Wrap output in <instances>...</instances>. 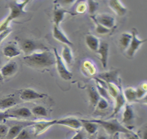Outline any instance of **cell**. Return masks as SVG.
<instances>
[{
  "label": "cell",
  "instance_id": "cell-44",
  "mask_svg": "<svg viewBox=\"0 0 147 139\" xmlns=\"http://www.w3.org/2000/svg\"><path fill=\"white\" fill-rule=\"evenodd\" d=\"M87 139H96V138H95V137L92 136V137H90V138H87Z\"/></svg>",
  "mask_w": 147,
  "mask_h": 139
},
{
  "label": "cell",
  "instance_id": "cell-39",
  "mask_svg": "<svg viewBox=\"0 0 147 139\" xmlns=\"http://www.w3.org/2000/svg\"><path fill=\"white\" fill-rule=\"evenodd\" d=\"M8 118H10V116L8 114L7 112H0V123L4 121L6 119Z\"/></svg>",
  "mask_w": 147,
  "mask_h": 139
},
{
  "label": "cell",
  "instance_id": "cell-34",
  "mask_svg": "<svg viewBox=\"0 0 147 139\" xmlns=\"http://www.w3.org/2000/svg\"><path fill=\"white\" fill-rule=\"evenodd\" d=\"M96 106H98V108L99 109L105 110L108 108L109 103L106 100L100 97V98L99 99V100L98 101V102L96 104Z\"/></svg>",
  "mask_w": 147,
  "mask_h": 139
},
{
  "label": "cell",
  "instance_id": "cell-45",
  "mask_svg": "<svg viewBox=\"0 0 147 139\" xmlns=\"http://www.w3.org/2000/svg\"><path fill=\"white\" fill-rule=\"evenodd\" d=\"M1 64H2V60H1V56H0V66H1Z\"/></svg>",
  "mask_w": 147,
  "mask_h": 139
},
{
  "label": "cell",
  "instance_id": "cell-40",
  "mask_svg": "<svg viewBox=\"0 0 147 139\" xmlns=\"http://www.w3.org/2000/svg\"><path fill=\"white\" fill-rule=\"evenodd\" d=\"M113 139H121L119 137V133H117L113 135Z\"/></svg>",
  "mask_w": 147,
  "mask_h": 139
},
{
  "label": "cell",
  "instance_id": "cell-1",
  "mask_svg": "<svg viewBox=\"0 0 147 139\" xmlns=\"http://www.w3.org/2000/svg\"><path fill=\"white\" fill-rule=\"evenodd\" d=\"M23 61L27 65L37 69L48 67L56 63L54 53L47 50L26 55L23 57Z\"/></svg>",
  "mask_w": 147,
  "mask_h": 139
},
{
  "label": "cell",
  "instance_id": "cell-21",
  "mask_svg": "<svg viewBox=\"0 0 147 139\" xmlns=\"http://www.w3.org/2000/svg\"><path fill=\"white\" fill-rule=\"evenodd\" d=\"M85 40L86 45L90 50L95 51L98 50L100 42L96 37L89 34L86 35Z\"/></svg>",
  "mask_w": 147,
  "mask_h": 139
},
{
  "label": "cell",
  "instance_id": "cell-13",
  "mask_svg": "<svg viewBox=\"0 0 147 139\" xmlns=\"http://www.w3.org/2000/svg\"><path fill=\"white\" fill-rule=\"evenodd\" d=\"M53 36L54 38L59 42L65 44V45L72 46L73 44L71 41L66 37V35L63 33V31L60 29L59 26L56 25L53 26Z\"/></svg>",
  "mask_w": 147,
  "mask_h": 139
},
{
  "label": "cell",
  "instance_id": "cell-17",
  "mask_svg": "<svg viewBox=\"0 0 147 139\" xmlns=\"http://www.w3.org/2000/svg\"><path fill=\"white\" fill-rule=\"evenodd\" d=\"M110 7L118 16H123L126 12V9L122 5L120 1L117 0H111L109 1Z\"/></svg>",
  "mask_w": 147,
  "mask_h": 139
},
{
  "label": "cell",
  "instance_id": "cell-36",
  "mask_svg": "<svg viewBox=\"0 0 147 139\" xmlns=\"http://www.w3.org/2000/svg\"><path fill=\"white\" fill-rule=\"evenodd\" d=\"M71 139H86V137L83 131L79 130Z\"/></svg>",
  "mask_w": 147,
  "mask_h": 139
},
{
  "label": "cell",
  "instance_id": "cell-20",
  "mask_svg": "<svg viewBox=\"0 0 147 139\" xmlns=\"http://www.w3.org/2000/svg\"><path fill=\"white\" fill-rule=\"evenodd\" d=\"M82 126L84 129V130L90 134H94L98 128V125L96 123L90 121L89 120H80Z\"/></svg>",
  "mask_w": 147,
  "mask_h": 139
},
{
  "label": "cell",
  "instance_id": "cell-27",
  "mask_svg": "<svg viewBox=\"0 0 147 139\" xmlns=\"http://www.w3.org/2000/svg\"><path fill=\"white\" fill-rule=\"evenodd\" d=\"M17 101L13 97H7L0 100V108L1 109H5L9 108L16 105Z\"/></svg>",
  "mask_w": 147,
  "mask_h": 139
},
{
  "label": "cell",
  "instance_id": "cell-33",
  "mask_svg": "<svg viewBox=\"0 0 147 139\" xmlns=\"http://www.w3.org/2000/svg\"><path fill=\"white\" fill-rule=\"evenodd\" d=\"M136 90V96H137V99H141L142 98L146 93V84L142 85L139 88H138Z\"/></svg>",
  "mask_w": 147,
  "mask_h": 139
},
{
  "label": "cell",
  "instance_id": "cell-22",
  "mask_svg": "<svg viewBox=\"0 0 147 139\" xmlns=\"http://www.w3.org/2000/svg\"><path fill=\"white\" fill-rule=\"evenodd\" d=\"M131 39V34H129L128 33H122L119 40L120 47L123 50H127L130 45Z\"/></svg>",
  "mask_w": 147,
  "mask_h": 139
},
{
  "label": "cell",
  "instance_id": "cell-30",
  "mask_svg": "<svg viewBox=\"0 0 147 139\" xmlns=\"http://www.w3.org/2000/svg\"><path fill=\"white\" fill-rule=\"evenodd\" d=\"M14 139H32V136L29 129L25 128Z\"/></svg>",
  "mask_w": 147,
  "mask_h": 139
},
{
  "label": "cell",
  "instance_id": "cell-46",
  "mask_svg": "<svg viewBox=\"0 0 147 139\" xmlns=\"http://www.w3.org/2000/svg\"><path fill=\"white\" fill-rule=\"evenodd\" d=\"M0 110H1V108H0Z\"/></svg>",
  "mask_w": 147,
  "mask_h": 139
},
{
  "label": "cell",
  "instance_id": "cell-42",
  "mask_svg": "<svg viewBox=\"0 0 147 139\" xmlns=\"http://www.w3.org/2000/svg\"><path fill=\"white\" fill-rule=\"evenodd\" d=\"M80 7H83H83H86V5H84V6H83V4H80ZM80 8L81 9L79 10V12H83V11H84V10L82 9V7H78V9H80Z\"/></svg>",
  "mask_w": 147,
  "mask_h": 139
},
{
  "label": "cell",
  "instance_id": "cell-12",
  "mask_svg": "<svg viewBox=\"0 0 147 139\" xmlns=\"http://www.w3.org/2000/svg\"><path fill=\"white\" fill-rule=\"evenodd\" d=\"M11 118H29L32 116L31 110L26 107H21L16 109L7 112Z\"/></svg>",
  "mask_w": 147,
  "mask_h": 139
},
{
  "label": "cell",
  "instance_id": "cell-9",
  "mask_svg": "<svg viewBox=\"0 0 147 139\" xmlns=\"http://www.w3.org/2000/svg\"><path fill=\"white\" fill-rule=\"evenodd\" d=\"M34 122H22L20 124H17L11 126L8 130L7 134L5 137L6 139H14L20 132L25 128H26L28 126L33 125Z\"/></svg>",
  "mask_w": 147,
  "mask_h": 139
},
{
  "label": "cell",
  "instance_id": "cell-7",
  "mask_svg": "<svg viewBox=\"0 0 147 139\" xmlns=\"http://www.w3.org/2000/svg\"><path fill=\"white\" fill-rule=\"evenodd\" d=\"M92 18L95 19L99 24L110 29L114 27L115 25V18L113 16L109 14H102L97 15L95 17L92 15Z\"/></svg>",
  "mask_w": 147,
  "mask_h": 139
},
{
  "label": "cell",
  "instance_id": "cell-18",
  "mask_svg": "<svg viewBox=\"0 0 147 139\" xmlns=\"http://www.w3.org/2000/svg\"><path fill=\"white\" fill-rule=\"evenodd\" d=\"M115 104L112 114L110 116L109 118H112L114 117L121 110L122 108L125 106L126 103V100L123 95V93L121 92H119L118 96L115 98Z\"/></svg>",
  "mask_w": 147,
  "mask_h": 139
},
{
  "label": "cell",
  "instance_id": "cell-3",
  "mask_svg": "<svg viewBox=\"0 0 147 139\" xmlns=\"http://www.w3.org/2000/svg\"><path fill=\"white\" fill-rule=\"evenodd\" d=\"M53 53L55 56L56 59V65L57 72L59 76L63 80L65 81H68L71 79L72 77V73L69 72L67 68L66 67L64 61L62 59L61 56L59 55L58 51L56 48H53Z\"/></svg>",
  "mask_w": 147,
  "mask_h": 139
},
{
  "label": "cell",
  "instance_id": "cell-6",
  "mask_svg": "<svg viewBox=\"0 0 147 139\" xmlns=\"http://www.w3.org/2000/svg\"><path fill=\"white\" fill-rule=\"evenodd\" d=\"M46 96L47 95L45 94L37 92L32 89H25L22 90L20 95V98L26 101L43 98Z\"/></svg>",
  "mask_w": 147,
  "mask_h": 139
},
{
  "label": "cell",
  "instance_id": "cell-25",
  "mask_svg": "<svg viewBox=\"0 0 147 139\" xmlns=\"http://www.w3.org/2000/svg\"><path fill=\"white\" fill-rule=\"evenodd\" d=\"M126 101L131 102L137 100L136 96V90L133 88H126L123 91V94Z\"/></svg>",
  "mask_w": 147,
  "mask_h": 139
},
{
  "label": "cell",
  "instance_id": "cell-41",
  "mask_svg": "<svg viewBox=\"0 0 147 139\" xmlns=\"http://www.w3.org/2000/svg\"><path fill=\"white\" fill-rule=\"evenodd\" d=\"M96 139H108V138L103 135H100V136H99Z\"/></svg>",
  "mask_w": 147,
  "mask_h": 139
},
{
  "label": "cell",
  "instance_id": "cell-32",
  "mask_svg": "<svg viewBox=\"0 0 147 139\" xmlns=\"http://www.w3.org/2000/svg\"><path fill=\"white\" fill-rule=\"evenodd\" d=\"M87 5L88 7V12L90 14H91L92 15H93L95 11L96 10L98 4L97 2L92 1V0H88L87 1Z\"/></svg>",
  "mask_w": 147,
  "mask_h": 139
},
{
  "label": "cell",
  "instance_id": "cell-38",
  "mask_svg": "<svg viewBox=\"0 0 147 139\" xmlns=\"http://www.w3.org/2000/svg\"><path fill=\"white\" fill-rule=\"evenodd\" d=\"M126 138L125 139H141L138 134L134 133L131 132L130 133H128L126 134Z\"/></svg>",
  "mask_w": 147,
  "mask_h": 139
},
{
  "label": "cell",
  "instance_id": "cell-10",
  "mask_svg": "<svg viewBox=\"0 0 147 139\" xmlns=\"http://www.w3.org/2000/svg\"><path fill=\"white\" fill-rule=\"evenodd\" d=\"M96 53L99 55V58L103 67H106L109 55V44L105 41L100 42L99 47Z\"/></svg>",
  "mask_w": 147,
  "mask_h": 139
},
{
  "label": "cell",
  "instance_id": "cell-2",
  "mask_svg": "<svg viewBox=\"0 0 147 139\" xmlns=\"http://www.w3.org/2000/svg\"><path fill=\"white\" fill-rule=\"evenodd\" d=\"M89 120L91 122L97 124L98 125H100L110 135L113 136L114 134L117 133H122L126 134L132 132L129 128L122 125L117 119L109 120L93 119Z\"/></svg>",
  "mask_w": 147,
  "mask_h": 139
},
{
  "label": "cell",
  "instance_id": "cell-37",
  "mask_svg": "<svg viewBox=\"0 0 147 139\" xmlns=\"http://www.w3.org/2000/svg\"><path fill=\"white\" fill-rule=\"evenodd\" d=\"M11 31V30L9 28H7L5 30L2 31L0 33V44L2 42V41L3 40L4 38H5Z\"/></svg>",
  "mask_w": 147,
  "mask_h": 139
},
{
  "label": "cell",
  "instance_id": "cell-19",
  "mask_svg": "<svg viewBox=\"0 0 147 139\" xmlns=\"http://www.w3.org/2000/svg\"><path fill=\"white\" fill-rule=\"evenodd\" d=\"M37 45L34 41L30 39H25L21 44V49L26 54V55L34 52L37 50Z\"/></svg>",
  "mask_w": 147,
  "mask_h": 139
},
{
  "label": "cell",
  "instance_id": "cell-24",
  "mask_svg": "<svg viewBox=\"0 0 147 139\" xmlns=\"http://www.w3.org/2000/svg\"><path fill=\"white\" fill-rule=\"evenodd\" d=\"M68 11H66L64 9H59V8H56L54 10L53 13V22H54V25H56L57 26H59V25L60 22L62 21L64 18V15L65 13H68Z\"/></svg>",
  "mask_w": 147,
  "mask_h": 139
},
{
  "label": "cell",
  "instance_id": "cell-29",
  "mask_svg": "<svg viewBox=\"0 0 147 139\" xmlns=\"http://www.w3.org/2000/svg\"><path fill=\"white\" fill-rule=\"evenodd\" d=\"M107 89L108 90L109 96L114 98L118 96L120 92L117 86L111 83L107 84Z\"/></svg>",
  "mask_w": 147,
  "mask_h": 139
},
{
  "label": "cell",
  "instance_id": "cell-4",
  "mask_svg": "<svg viewBox=\"0 0 147 139\" xmlns=\"http://www.w3.org/2000/svg\"><path fill=\"white\" fill-rule=\"evenodd\" d=\"M137 31L133 29L131 31V39L130 45L126 50V54L128 57H133L140 46L146 41V39H140L137 37Z\"/></svg>",
  "mask_w": 147,
  "mask_h": 139
},
{
  "label": "cell",
  "instance_id": "cell-11",
  "mask_svg": "<svg viewBox=\"0 0 147 139\" xmlns=\"http://www.w3.org/2000/svg\"><path fill=\"white\" fill-rule=\"evenodd\" d=\"M56 124L67 126L75 129H79L81 127H82L80 120L74 117H67L57 120Z\"/></svg>",
  "mask_w": 147,
  "mask_h": 139
},
{
  "label": "cell",
  "instance_id": "cell-28",
  "mask_svg": "<svg viewBox=\"0 0 147 139\" xmlns=\"http://www.w3.org/2000/svg\"><path fill=\"white\" fill-rule=\"evenodd\" d=\"M31 112L32 114L38 116L47 117L48 116L47 109L45 107L41 105L34 106V108H33Z\"/></svg>",
  "mask_w": 147,
  "mask_h": 139
},
{
  "label": "cell",
  "instance_id": "cell-5",
  "mask_svg": "<svg viewBox=\"0 0 147 139\" xmlns=\"http://www.w3.org/2000/svg\"><path fill=\"white\" fill-rule=\"evenodd\" d=\"M96 78L104 81L106 84L111 83L116 86L119 85L118 72L117 70H111L100 73L98 75Z\"/></svg>",
  "mask_w": 147,
  "mask_h": 139
},
{
  "label": "cell",
  "instance_id": "cell-16",
  "mask_svg": "<svg viewBox=\"0 0 147 139\" xmlns=\"http://www.w3.org/2000/svg\"><path fill=\"white\" fill-rule=\"evenodd\" d=\"M17 64L14 61H11L5 65L1 70V73L3 77H10L13 75L17 70Z\"/></svg>",
  "mask_w": 147,
  "mask_h": 139
},
{
  "label": "cell",
  "instance_id": "cell-14",
  "mask_svg": "<svg viewBox=\"0 0 147 139\" xmlns=\"http://www.w3.org/2000/svg\"><path fill=\"white\" fill-rule=\"evenodd\" d=\"M3 54L8 58H13L21 54L20 49L14 43H7L3 48Z\"/></svg>",
  "mask_w": 147,
  "mask_h": 139
},
{
  "label": "cell",
  "instance_id": "cell-35",
  "mask_svg": "<svg viewBox=\"0 0 147 139\" xmlns=\"http://www.w3.org/2000/svg\"><path fill=\"white\" fill-rule=\"evenodd\" d=\"M9 129V128L7 125L5 124H0V138L6 137L7 134Z\"/></svg>",
  "mask_w": 147,
  "mask_h": 139
},
{
  "label": "cell",
  "instance_id": "cell-31",
  "mask_svg": "<svg viewBox=\"0 0 147 139\" xmlns=\"http://www.w3.org/2000/svg\"><path fill=\"white\" fill-rule=\"evenodd\" d=\"M96 25V29H95V31L98 34H107L108 33H109L110 31V29H108L103 26H102V25L99 24V23H98L95 19H92Z\"/></svg>",
  "mask_w": 147,
  "mask_h": 139
},
{
  "label": "cell",
  "instance_id": "cell-23",
  "mask_svg": "<svg viewBox=\"0 0 147 139\" xmlns=\"http://www.w3.org/2000/svg\"><path fill=\"white\" fill-rule=\"evenodd\" d=\"M88 96L90 102L92 106L96 105L98 101L100 98L97 90L93 86H90L88 89Z\"/></svg>",
  "mask_w": 147,
  "mask_h": 139
},
{
  "label": "cell",
  "instance_id": "cell-8",
  "mask_svg": "<svg viewBox=\"0 0 147 139\" xmlns=\"http://www.w3.org/2000/svg\"><path fill=\"white\" fill-rule=\"evenodd\" d=\"M57 120H49V121H38L34 123L33 125V129H34V135L37 136L46 130H47L49 127L56 124Z\"/></svg>",
  "mask_w": 147,
  "mask_h": 139
},
{
  "label": "cell",
  "instance_id": "cell-43",
  "mask_svg": "<svg viewBox=\"0 0 147 139\" xmlns=\"http://www.w3.org/2000/svg\"><path fill=\"white\" fill-rule=\"evenodd\" d=\"M3 77L0 72V82H3Z\"/></svg>",
  "mask_w": 147,
  "mask_h": 139
},
{
  "label": "cell",
  "instance_id": "cell-26",
  "mask_svg": "<svg viewBox=\"0 0 147 139\" xmlns=\"http://www.w3.org/2000/svg\"><path fill=\"white\" fill-rule=\"evenodd\" d=\"M61 56L63 58V61H65V62L67 64L69 65L72 62L73 57L72 51L69 47H68L67 45H64L63 46L61 53Z\"/></svg>",
  "mask_w": 147,
  "mask_h": 139
},
{
  "label": "cell",
  "instance_id": "cell-15",
  "mask_svg": "<svg viewBox=\"0 0 147 139\" xmlns=\"http://www.w3.org/2000/svg\"><path fill=\"white\" fill-rule=\"evenodd\" d=\"M134 117V113L132 106L128 104H126L122 116V123L126 125H130L133 122Z\"/></svg>",
  "mask_w": 147,
  "mask_h": 139
}]
</instances>
